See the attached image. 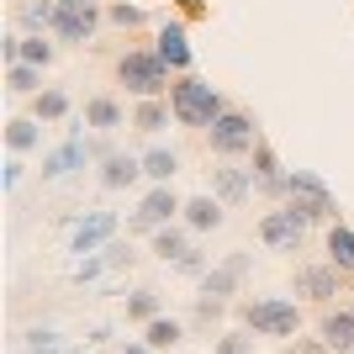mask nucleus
I'll list each match as a JSON object with an SVG mask.
<instances>
[{
  "instance_id": "1",
  "label": "nucleus",
  "mask_w": 354,
  "mask_h": 354,
  "mask_svg": "<svg viewBox=\"0 0 354 354\" xmlns=\"http://www.w3.org/2000/svg\"><path fill=\"white\" fill-rule=\"evenodd\" d=\"M169 106H175V122H185V127H212V122L227 111V101L217 95V85L196 80V74H185V80L169 85Z\"/></svg>"
},
{
  "instance_id": "2",
  "label": "nucleus",
  "mask_w": 354,
  "mask_h": 354,
  "mask_svg": "<svg viewBox=\"0 0 354 354\" xmlns=\"http://www.w3.org/2000/svg\"><path fill=\"white\" fill-rule=\"evenodd\" d=\"M117 80L127 90H133L138 101H153V95H164V90H169V64L159 59V53H122L117 59Z\"/></svg>"
},
{
  "instance_id": "3",
  "label": "nucleus",
  "mask_w": 354,
  "mask_h": 354,
  "mask_svg": "<svg viewBox=\"0 0 354 354\" xmlns=\"http://www.w3.org/2000/svg\"><path fill=\"white\" fill-rule=\"evenodd\" d=\"M243 323L265 339H291L301 328V307L286 301V296H254V301H243Z\"/></svg>"
},
{
  "instance_id": "4",
  "label": "nucleus",
  "mask_w": 354,
  "mask_h": 354,
  "mask_svg": "<svg viewBox=\"0 0 354 354\" xmlns=\"http://www.w3.org/2000/svg\"><path fill=\"white\" fill-rule=\"evenodd\" d=\"M207 138H212V153H222V159L254 153V148L265 143V138H259V122L243 117V111H222V117L207 127Z\"/></svg>"
},
{
  "instance_id": "5",
  "label": "nucleus",
  "mask_w": 354,
  "mask_h": 354,
  "mask_svg": "<svg viewBox=\"0 0 354 354\" xmlns=\"http://www.w3.org/2000/svg\"><path fill=\"white\" fill-rule=\"evenodd\" d=\"M286 196H291V207L301 212L307 222H333V212H339L333 191H328L312 169H291V175H286Z\"/></svg>"
},
{
  "instance_id": "6",
  "label": "nucleus",
  "mask_w": 354,
  "mask_h": 354,
  "mask_svg": "<svg viewBox=\"0 0 354 354\" xmlns=\"http://www.w3.org/2000/svg\"><path fill=\"white\" fill-rule=\"evenodd\" d=\"M307 227L312 222L301 217L296 207H281V212H265V222H259V243L275 254H296L301 243H307Z\"/></svg>"
},
{
  "instance_id": "7",
  "label": "nucleus",
  "mask_w": 354,
  "mask_h": 354,
  "mask_svg": "<svg viewBox=\"0 0 354 354\" xmlns=\"http://www.w3.org/2000/svg\"><path fill=\"white\" fill-rule=\"evenodd\" d=\"M101 27V11H95V0H59V16H53V32H59L64 43H90Z\"/></svg>"
},
{
  "instance_id": "8",
  "label": "nucleus",
  "mask_w": 354,
  "mask_h": 354,
  "mask_svg": "<svg viewBox=\"0 0 354 354\" xmlns=\"http://www.w3.org/2000/svg\"><path fill=\"white\" fill-rule=\"evenodd\" d=\"M175 212H185V201H180L169 185H153V191L138 201L133 227H143V233H159V227H169V222H175Z\"/></svg>"
},
{
  "instance_id": "9",
  "label": "nucleus",
  "mask_w": 354,
  "mask_h": 354,
  "mask_svg": "<svg viewBox=\"0 0 354 354\" xmlns=\"http://www.w3.org/2000/svg\"><path fill=\"white\" fill-rule=\"evenodd\" d=\"M243 275H249V254H233V259H222L217 270H207V275H201V296L222 307V301L238 291V281H243Z\"/></svg>"
},
{
  "instance_id": "10",
  "label": "nucleus",
  "mask_w": 354,
  "mask_h": 354,
  "mask_svg": "<svg viewBox=\"0 0 354 354\" xmlns=\"http://www.w3.org/2000/svg\"><path fill=\"white\" fill-rule=\"evenodd\" d=\"M111 238H117V217H111V212H90V217L74 222L69 249H74V254H95L101 243H111Z\"/></svg>"
},
{
  "instance_id": "11",
  "label": "nucleus",
  "mask_w": 354,
  "mask_h": 354,
  "mask_svg": "<svg viewBox=\"0 0 354 354\" xmlns=\"http://www.w3.org/2000/svg\"><path fill=\"white\" fill-rule=\"evenodd\" d=\"M85 159H95V143H85V138L74 133L64 148H53L43 159V175L48 180H64V175H74V169H85Z\"/></svg>"
},
{
  "instance_id": "12",
  "label": "nucleus",
  "mask_w": 354,
  "mask_h": 354,
  "mask_svg": "<svg viewBox=\"0 0 354 354\" xmlns=\"http://www.w3.org/2000/svg\"><path fill=\"white\" fill-rule=\"evenodd\" d=\"M339 275L344 270L328 259V265H307L296 270V296H312V301H328V296H339Z\"/></svg>"
},
{
  "instance_id": "13",
  "label": "nucleus",
  "mask_w": 354,
  "mask_h": 354,
  "mask_svg": "<svg viewBox=\"0 0 354 354\" xmlns=\"http://www.w3.org/2000/svg\"><path fill=\"white\" fill-rule=\"evenodd\" d=\"M138 175H143V159H138V153H117V148H111L101 159V185L106 191H127Z\"/></svg>"
},
{
  "instance_id": "14",
  "label": "nucleus",
  "mask_w": 354,
  "mask_h": 354,
  "mask_svg": "<svg viewBox=\"0 0 354 354\" xmlns=\"http://www.w3.org/2000/svg\"><path fill=\"white\" fill-rule=\"evenodd\" d=\"M159 59L169 69H191V43H185V27L180 21H164L159 27Z\"/></svg>"
},
{
  "instance_id": "15",
  "label": "nucleus",
  "mask_w": 354,
  "mask_h": 354,
  "mask_svg": "<svg viewBox=\"0 0 354 354\" xmlns=\"http://www.w3.org/2000/svg\"><path fill=\"white\" fill-rule=\"evenodd\" d=\"M317 333H323V344H328L333 354H349V349H354V312H344V307L328 312Z\"/></svg>"
},
{
  "instance_id": "16",
  "label": "nucleus",
  "mask_w": 354,
  "mask_h": 354,
  "mask_svg": "<svg viewBox=\"0 0 354 354\" xmlns=\"http://www.w3.org/2000/svg\"><path fill=\"white\" fill-rule=\"evenodd\" d=\"M185 227H191V233L222 227V201L217 196H191V201H185Z\"/></svg>"
},
{
  "instance_id": "17",
  "label": "nucleus",
  "mask_w": 354,
  "mask_h": 354,
  "mask_svg": "<svg viewBox=\"0 0 354 354\" xmlns=\"http://www.w3.org/2000/svg\"><path fill=\"white\" fill-rule=\"evenodd\" d=\"M80 127H95V133H117L122 127V106L111 101V95H95V101H85V122Z\"/></svg>"
},
{
  "instance_id": "18",
  "label": "nucleus",
  "mask_w": 354,
  "mask_h": 354,
  "mask_svg": "<svg viewBox=\"0 0 354 354\" xmlns=\"http://www.w3.org/2000/svg\"><path fill=\"white\" fill-rule=\"evenodd\" d=\"M254 180H259L265 191H286L281 159H275V148H270V143H259V148H254Z\"/></svg>"
},
{
  "instance_id": "19",
  "label": "nucleus",
  "mask_w": 354,
  "mask_h": 354,
  "mask_svg": "<svg viewBox=\"0 0 354 354\" xmlns=\"http://www.w3.org/2000/svg\"><path fill=\"white\" fill-rule=\"evenodd\" d=\"M175 169H180V153H175V148H148V153H143V175L153 180V185H169Z\"/></svg>"
},
{
  "instance_id": "20",
  "label": "nucleus",
  "mask_w": 354,
  "mask_h": 354,
  "mask_svg": "<svg viewBox=\"0 0 354 354\" xmlns=\"http://www.w3.org/2000/svg\"><path fill=\"white\" fill-rule=\"evenodd\" d=\"M328 259H333L344 275H354V233L344 227V222H333V227H328Z\"/></svg>"
},
{
  "instance_id": "21",
  "label": "nucleus",
  "mask_w": 354,
  "mask_h": 354,
  "mask_svg": "<svg viewBox=\"0 0 354 354\" xmlns=\"http://www.w3.org/2000/svg\"><path fill=\"white\" fill-rule=\"evenodd\" d=\"M212 185H217V201H243V196L254 191V180L243 175V169H217Z\"/></svg>"
},
{
  "instance_id": "22",
  "label": "nucleus",
  "mask_w": 354,
  "mask_h": 354,
  "mask_svg": "<svg viewBox=\"0 0 354 354\" xmlns=\"http://www.w3.org/2000/svg\"><path fill=\"white\" fill-rule=\"evenodd\" d=\"M180 333H185V328H180V317H153V323H148V333H143V344H148V349H175Z\"/></svg>"
},
{
  "instance_id": "23",
  "label": "nucleus",
  "mask_w": 354,
  "mask_h": 354,
  "mask_svg": "<svg viewBox=\"0 0 354 354\" xmlns=\"http://www.w3.org/2000/svg\"><path fill=\"white\" fill-rule=\"evenodd\" d=\"M169 117H175V106H164L159 95H153V101H143V106H138L133 127H138V133H159V127H164V122H169Z\"/></svg>"
},
{
  "instance_id": "24",
  "label": "nucleus",
  "mask_w": 354,
  "mask_h": 354,
  "mask_svg": "<svg viewBox=\"0 0 354 354\" xmlns=\"http://www.w3.org/2000/svg\"><path fill=\"white\" fill-rule=\"evenodd\" d=\"M16 64L48 69V64H53V43H43V37H16Z\"/></svg>"
},
{
  "instance_id": "25",
  "label": "nucleus",
  "mask_w": 354,
  "mask_h": 354,
  "mask_svg": "<svg viewBox=\"0 0 354 354\" xmlns=\"http://www.w3.org/2000/svg\"><path fill=\"white\" fill-rule=\"evenodd\" d=\"M37 138H43V133H37V122H32V117H16L11 127H6V143H11V153H27V148H37Z\"/></svg>"
},
{
  "instance_id": "26",
  "label": "nucleus",
  "mask_w": 354,
  "mask_h": 354,
  "mask_svg": "<svg viewBox=\"0 0 354 354\" xmlns=\"http://www.w3.org/2000/svg\"><path fill=\"white\" fill-rule=\"evenodd\" d=\"M153 254L169 265V259H180V254H191V243H185V233H175V227H159V233H153Z\"/></svg>"
},
{
  "instance_id": "27",
  "label": "nucleus",
  "mask_w": 354,
  "mask_h": 354,
  "mask_svg": "<svg viewBox=\"0 0 354 354\" xmlns=\"http://www.w3.org/2000/svg\"><path fill=\"white\" fill-rule=\"evenodd\" d=\"M69 117V95L64 90H37V122H59Z\"/></svg>"
},
{
  "instance_id": "28",
  "label": "nucleus",
  "mask_w": 354,
  "mask_h": 354,
  "mask_svg": "<svg viewBox=\"0 0 354 354\" xmlns=\"http://www.w3.org/2000/svg\"><path fill=\"white\" fill-rule=\"evenodd\" d=\"M53 16H59V0H27V6H21V21H27V27H53Z\"/></svg>"
},
{
  "instance_id": "29",
  "label": "nucleus",
  "mask_w": 354,
  "mask_h": 354,
  "mask_svg": "<svg viewBox=\"0 0 354 354\" xmlns=\"http://www.w3.org/2000/svg\"><path fill=\"white\" fill-rule=\"evenodd\" d=\"M6 85H11L16 95H37V64H11V69H6Z\"/></svg>"
},
{
  "instance_id": "30",
  "label": "nucleus",
  "mask_w": 354,
  "mask_h": 354,
  "mask_svg": "<svg viewBox=\"0 0 354 354\" xmlns=\"http://www.w3.org/2000/svg\"><path fill=\"white\" fill-rule=\"evenodd\" d=\"M127 317L153 323V317H159V296H153V291H133V296H127Z\"/></svg>"
},
{
  "instance_id": "31",
  "label": "nucleus",
  "mask_w": 354,
  "mask_h": 354,
  "mask_svg": "<svg viewBox=\"0 0 354 354\" xmlns=\"http://www.w3.org/2000/svg\"><path fill=\"white\" fill-rule=\"evenodd\" d=\"M217 354H254V344L243 339V333H222V339H217Z\"/></svg>"
},
{
  "instance_id": "32",
  "label": "nucleus",
  "mask_w": 354,
  "mask_h": 354,
  "mask_svg": "<svg viewBox=\"0 0 354 354\" xmlns=\"http://www.w3.org/2000/svg\"><path fill=\"white\" fill-rule=\"evenodd\" d=\"M175 270H180V275H207V259H201V254H180V259H175Z\"/></svg>"
},
{
  "instance_id": "33",
  "label": "nucleus",
  "mask_w": 354,
  "mask_h": 354,
  "mask_svg": "<svg viewBox=\"0 0 354 354\" xmlns=\"http://www.w3.org/2000/svg\"><path fill=\"white\" fill-rule=\"evenodd\" d=\"M111 21H117V27H138L143 11H138V6H111Z\"/></svg>"
},
{
  "instance_id": "34",
  "label": "nucleus",
  "mask_w": 354,
  "mask_h": 354,
  "mask_svg": "<svg viewBox=\"0 0 354 354\" xmlns=\"http://www.w3.org/2000/svg\"><path fill=\"white\" fill-rule=\"evenodd\" d=\"M32 354H59V333H32Z\"/></svg>"
},
{
  "instance_id": "35",
  "label": "nucleus",
  "mask_w": 354,
  "mask_h": 354,
  "mask_svg": "<svg viewBox=\"0 0 354 354\" xmlns=\"http://www.w3.org/2000/svg\"><path fill=\"white\" fill-rule=\"evenodd\" d=\"M127 259H133L127 243H106V265H127Z\"/></svg>"
},
{
  "instance_id": "36",
  "label": "nucleus",
  "mask_w": 354,
  "mask_h": 354,
  "mask_svg": "<svg viewBox=\"0 0 354 354\" xmlns=\"http://www.w3.org/2000/svg\"><path fill=\"white\" fill-rule=\"evenodd\" d=\"M16 185H21V164L11 159V164H6V191H16Z\"/></svg>"
},
{
  "instance_id": "37",
  "label": "nucleus",
  "mask_w": 354,
  "mask_h": 354,
  "mask_svg": "<svg viewBox=\"0 0 354 354\" xmlns=\"http://www.w3.org/2000/svg\"><path fill=\"white\" fill-rule=\"evenodd\" d=\"M127 354H153V349H148V344H133V349H127Z\"/></svg>"
},
{
  "instance_id": "38",
  "label": "nucleus",
  "mask_w": 354,
  "mask_h": 354,
  "mask_svg": "<svg viewBox=\"0 0 354 354\" xmlns=\"http://www.w3.org/2000/svg\"><path fill=\"white\" fill-rule=\"evenodd\" d=\"M349 354H354V349H349Z\"/></svg>"
}]
</instances>
